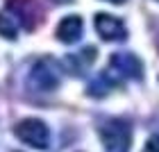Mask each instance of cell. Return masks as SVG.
I'll use <instances>...</instances> for the list:
<instances>
[{"label":"cell","mask_w":159,"mask_h":152,"mask_svg":"<svg viewBox=\"0 0 159 152\" xmlns=\"http://www.w3.org/2000/svg\"><path fill=\"white\" fill-rule=\"evenodd\" d=\"M100 139H102L107 152H127L129 143H132V129L125 120L111 118L100 125Z\"/></svg>","instance_id":"obj_1"},{"label":"cell","mask_w":159,"mask_h":152,"mask_svg":"<svg viewBox=\"0 0 159 152\" xmlns=\"http://www.w3.org/2000/svg\"><path fill=\"white\" fill-rule=\"evenodd\" d=\"M61 82V68L59 64L50 57H41L39 61H34V66L30 68V84L37 91H55Z\"/></svg>","instance_id":"obj_2"},{"label":"cell","mask_w":159,"mask_h":152,"mask_svg":"<svg viewBox=\"0 0 159 152\" xmlns=\"http://www.w3.org/2000/svg\"><path fill=\"white\" fill-rule=\"evenodd\" d=\"M16 139H20L25 145H30L34 150H46L50 145V129L43 120L39 118H25L14 127Z\"/></svg>","instance_id":"obj_3"},{"label":"cell","mask_w":159,"mask_h":152,"mask_svg":"<svg viewBox=\"0 0 159 152\" xmlns=\"http://www.w3.org/2000/svg\"><path fill=\"white\" fill-rule=\"evenodd\" d=\"M7 7L16 14V18L20 20V25L27 27V30H34L41 18H43V9L37 0H7Z\"/></svg>","instance_id":"obj_4"},{"label":"cell","mask_w":159,"mask_h":152,"mask_svg":"<svg viewBox=\"0 0 159 152\" xmlns=\"http://www.w3.org/2000/svg\"><path fill=\"white\" fill-rule=\"evenodd\" d=\"M109 75H116V79H139L143 75L141 61L134 55L118 52L109 59Z\"/></svg>","instance_id":"obj_5"},{"label":"cell","mask_w":159,"mask_h":152,"mask_svg":"<svg viewBox=\"0 0 159 152\" xmlns=\"http://www.w3.org/2000/svg\"><path fill=\"white\" fill-rule=\"evenodd\" d=\"M93 25H96L98 37L105 39V41H123L127 37L123 20H118L116 16H109V14H96Z\"/></svg>","instance_id":"obj_6"},{"label":"cell","mask_w":159,"mask_h":152,"mask_svg":"<svg viewBox=\"0 0 159 152\" xmlns=\"http://www.w3.org/2000/svg\"><path fill=\"white\" fill-rule=\"evenodd\" d=\"M82 18L80 16H66L59 20V25H57V39L61 43H75L80 37H82Z\"/></svg>","instance_id":"obj_7"},{"label":"cell","mask_w":159,"mask_h":152,"mask_svg":"<svg viewBox=\"0 0 159 152\" xmlns=\"http://www.w3.org/2000/svg\"><path fill=\"white\" fill-rule=\"evenodd\" d=\"M96 59V48L93 46H89L86 50H82L80 55H75V57H68V64H77L75 68H70L73 73H82L84 68H89L91 66V61Z\"/></svg>","instance_id":"obj_8"},{"label":"cell","mask_w":159,"mask_h":152,"mask_svg":"<svg viewBox=\"0 0 159 152\" xmlns=\"http://www.w3.org/2000/svg\"><path fill=\"white\" fill-rule=\"evenodd\" d=\"M16 23H14V18H9V14L0 11V37L5 39H16Z\"/></svg>","instance_id":"obj_9"},{"label":"cell","mask_w":159,"mask_h":152,"mask_svg":"<svg viewBox=\"0 0 159 152\" xmlns=\"http://www.w3.org/2000/svg\"><path fill=\"white\" fill-rule=\"evenodd\" d=\"M143 152H159V136H150L143 145Z\"/></svg>","instance_id":"obj_10"},{"label":"cell","mask_w":159,"mask_h":152,"mask_svg":"<svg viewBox=\"0 0 159 152\" xmlns=\"http://www.w3.org/2000/svg\"><path fill=\"white\" fill-rule=\"evenodd\" d=\"M107 2H111V5H123L125 0H107Z\"/></svg>","instance_id":"obj_11"},{"label":"cell","mask_w":159,"mask_h":152,"mask_svg":"<svg viewBox=\"0 0 159 152\" xmlns=\"http://www.w3.org/2000/svg\"><path fill=\"white\" fill-rule=\"evenodd\" d=\"M52 2H57V5H66V2H70V0H52Z\"/></svg>","instance_id":"obj_12"}]
</instances>
